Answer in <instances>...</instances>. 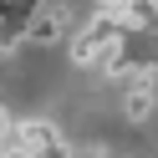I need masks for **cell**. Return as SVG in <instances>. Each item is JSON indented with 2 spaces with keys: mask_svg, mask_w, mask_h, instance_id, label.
I'll use <instances>...</instances> for the list:
<instances>
[{
  "mask_svg": "<svg viewBox=\"0 0 158 158\" xmlns=\"http://www.w3.org/2000/svg\"><path fill=\"white\" fill-rule=\"evenodd\" d=\"M117 36H127V26H123V15H117V10H102L97 21H87L82 31H77V41H72L77 66H97V51H102L107 41H117Z\"/></svg>",
  "mask_w": 158,
  "mask_h": 158,
  "instance_id": "1",
  "label": "cell"
},
{
  "mask_svg": "<svg viewBox=\"0 0 158 158\" xmlns=\"http://www.w3.org/2000/svg\"><path fill=\"white\" fill-rule=\"evenodd\" d=\"M158 72H148L143 66V77L133 82V92L123 97V117L127 123H143V117H153V107H158V82H153Z\"/></svg>",
  "mask_w": 158,
  "mask_h": 158,
  "instance_id": "2",
  "label": "cell"
},
{
  "mask_svg": "<svg viewBox=\"0 0 158 158\" xmlns=\"http://www.w3.org/2000/svg\"><path fill=\"white\" fill-rule=\"evenodd\" d=\"M66 26H72V15H66V5H51V10H36L31 26H26V36H31L36 46H51L66 36Z\"/></svg>",
  "mask_w": 158,
  "mask_h": 158,
  "instance_id": "3",
  "label": "cell"
},
{
  "mask_svg": "<svg viewBox=\"0 0 158 158\" xmlns=\"http://www.w3.org/2000/svg\"><path fill=\"white\" fill-rule=\"evenodd\" d=\"M97 66H102L107 77H127V72H133V51H127V36L107 41L102 51H97Z\"/></svg>",
  "mask_w": 158,
  "mask_h": 158,
  "instance_id": "4",
  "label": "cell"
},
{
  "mask_svg": "<svg viewBox=\"0 0 158 158\" xmlns=\"http://www.w3.org/2000/svg\"><path fill=\"white\" fill-rule=\"evenodd\" d=\"M143 66H148V72H158V36H153V51H148V61H143Z\"/></svg>",
  "mask_w": 158,
  "mask_h": 158,
  "instance_id": "5",
  "label": "cell"
},
{
  "mask_svg": "<svg viewBox=\"0 0 158 158\" xmlns=\"http://www.w3.org/2000/svg\"><path fill=\"white\" fill-rule=\"evenodd\" d=\"M102 10H117V15H123V10H127V0H102Z\"/></svg>",
  "mask_w": 158,
  "mask_h": 158,
  "instance_id": "6",
  "label": "cell"
},
{
  "mask_svg": "<svg viewBox=\"0 0 158 158\" xmlns=\"http://www.w3.org/2000/svg\"><path fill=\"white\" fill-rule=\"evenodd\" d=\"M15 10H36V5H41V0H10Z\"/></svg>",
  "mask_w": 158,
  "mask_h": 158,
  "instance_id": "7",
  "label": "cell"
},
{
  "mask_svg": "<svg viewBox=\"0 0 158 158\" xmlns=\"http://www.w3.org/2000/svg\"><path fill=\"white\" fill-rule=\"evenodd\" d=\"M5 133H10V127H5V112H0V143H5Z\"/></svg>",
  "mask_w": 158,
  "mask_h": 158,
  "instance_id": "8",
  "label": "cell"
}]
</instances>
